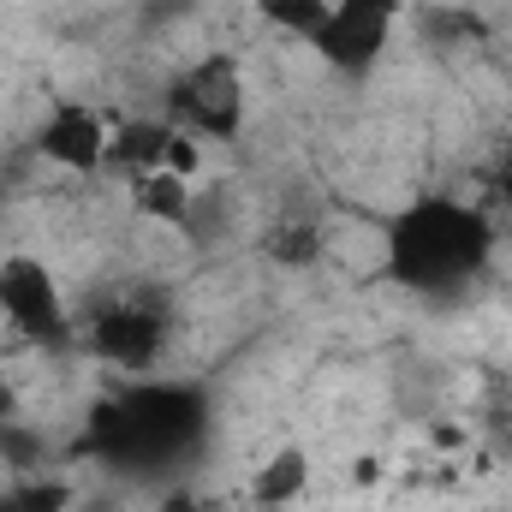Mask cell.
Returning a JSON list of instances; mask_svg holds the SVG:
<instances>
[{
  "mask_svg": "<svg viewBox=\"0 0 512 512\" xmlns=\"http://www.w3.org/2000/svg\"><path fill=\"white\" fill-rule=\"evenodd\" d=\"M209 435V393L191 382H137L96 399L84 453L126 483H161L197 459Z\"/></svg>",
  "mask_w": 512,
  "mask_h": 512,
  "instance_id": "cell-1",
  "label": "cell"
},
{
  "mask_svg": "<svg viewBox=\"0 0 512 512\" xmlns=\"http://www.w3.org/2000/svg\"><path fill=\"white\" fill-rule=\"evenodd\" d=\"M495 256V221L477 203L423 197L387 227V274L417 298H459Z\"/></svg>",
  "mask_w": 512,
  "mask_h": 512,
  "instance_id": "cell-2",
  "label": "cell"
},
{
  "mask_svg": "<svg viewBox=\"0 0 512 512\" xmlns=\"http://www.w3.org/2000/svg\"><path fill=\"white\" fill-rule=\"evenodd\" d=\"M90 352L108 358L114 370L143 376L161 352H167V334H173V304L161 286H114L102 304H90Z\"/></svg>",
  "mask_w": 512,
  "mask_h": 512,
  "instance_id": "cell-3",
  "label": "cell"
},
{
  "mask_svg": "<svg viewBox=\"0 0 512 512\" xmlns=\"http://www.w3.org/2000/svg\"><path fill=\"white\" fill-rule=\"evenodd\" d=\"M161 120L185 137H209V143H233L245 131V78L233 54H209L197 66H185L167 90H161Z\"/></svg>",
  "mask_w": 512,
  "mask_h": 512,
  "instance_id": "cell-4",
  "label": "cell"
},
{
  "mask_svg": "<svg viewBox=\"0 0 512 512\" xmlns=\"http://www.w3.org/2000/svg\"><path fill=\"white\" fill-rule=\"evenodd\" d=\"M0 316L18 328V340H30L42 352L72 346V304H66V292L42 256L18 251L0 262Z\"/></svg>",
  "mask_w": 512,
  "mask_h": 512,
  "instance_id": "cell-5",
  "label": "cell"
},
{
  "mask_svg": "<svg viewBox=\"0 0 512 512\" xmlns=\"http://www.w3.org/2000/svg\"><path fill=\"white\" fill-rule=\"evenodd\" d=\"M393 18H399V0H328V18L316 24L310 48H316V60L328 72L364 78L382 60L387 36H393Z\"/></svg>",
  "mask_w": 512,
  "mask_h": 512,
  "instance_id": "cell-6",
  "label": "cell"
},
{
  "mask_svg": "<svg viewBox=\"0 0 512 512\" xmlns=\"http://www.w3.org/2000/svg\"><path fill=\"white\" fill-rule=\"evenodd\" d=\"M30 149H36L42 161L66 167V173H102V167H108V120H102L96 108H84V102H60V108L36 126Z\"/></svg>",
  "mask_w": 512,
  "mask_h": 512,
  "instance_id": "cell-7",
  "label": "cell"
},
{
  "mask_svg": "<svg viewBox=\"0 0 512 512\" xmlns=\"http://www.w3.org/2000/svg\"><path fill=\"white\" fill-rule=\"evenodd\" d=\"M167 143H173V126L161 114H126V120H114V131H108V173H120L126 185L137 173H155L167 161Z\"/></svg>",
  "mask_w": 512,
  "mask_h": 512,
  "instance_id": "cell-8",
  "label": "cell"
},
{
  "mask_svg": "<svg viewBox=\"0 0 512 512\" xmlns=\"http://www.w3.org/2000/svg\"><path fill=\"white\" fill-rule=\"evenodd\" d=\"M304 489H310V453H304V447H280V453H268V459L256 465V477H251V501L256 507H268V512L304 501Z\"/></svg>",
  "mask_w": 512,
  "mask_h": 512,
  "instance_id": "cell-9",
  "label": "cell"
},
{
  "mask_svg": "<svg viewBox=\"0 0 512 512\" xmlns=\"http://www.w3.org/2000/svg\"><path fill=\"white\" fill-rule=\"evenodd\" d=\"M131 203H137V215L179 227V221H185V209H191V179H179V173H167V167L137 173V179H131Z\"/></svg>",
  "mask_w": 512,
  "mask_h": 512,
  "instance_id": "cell-10",
  "label": "cell"
},
{
  "mask_svg": "<svg viewBox=\"0 0 512 512\" xmlns=\"http://www.w3.org/2000/svg\"><path fill=\"white\" fill-rule=\"evenodd\" d=\"M227 221H233V203H227V191H191V209H185V221H179V233L191 239V245H221L227 239Z\"/></svg>",
  "mask_w": 512,
  "mask_h": 512,
  "instance_id": "cell-11",
  "label": "cell"
},
{
  "mask_svg": "<svg viewBox=\"0 0 512 512\" xmlns=\"http://www.w3.org/2000/svg\"><path fill=\"white\" fill-rule=\"evenodd\" d=\"M262 251L274 256V262H286V268H298V262H310V256L322 251V233H316L304 215H286V221L262 239Z\"/></svg>",
  "mask_w": 512,
  "mask_h": 512,
  "instance_id": "cell-12",
  "label": "cell"
},
{
  "mask_svg": "<svg viewBox=\"0 0 512 512\" xmlns=\"http://www.w3.org/2000/svg\"><path fill=\"white\" fill-rule=\"evenodd\" d=\"M256 12L274 24V30H286V36H316V24L328 18V0H256Z\"/></svg>",
  "mask_w": 512,
  "mask_h": 512,
  "instance_id": "cell-13",
  "label": "cell"
},
{
  "mask_svg": "<svg viewBox=\"0 0 512 512\" xmlns=\"http://www.w3.org/2000/svg\"><path fill=\"white\" fill-rule=\"evenodd\" d=\"M477 179H483V203H477V209H483V215H489V209H495V215H512V137L489 149V161H483Z\"/></svg>",
  "mask_w": 512,
  "mask_h": 512,
  "instance_id": "cell-14",
  "label": "cell"
},
{
  "mask_svg": "<svg viewBox=\"0 0 512 512\" xmlns=\"http://www.w3.org/2000/svg\"><path fill=\"white\" fill-rule=\"evenodd\" d=\"M0 512H72L66 483H12L0 489Z\"/></svg>",
  "mask_w": 512,
  "mask_h": 512,
  "instance_id": "cell-15",
  "label": "cell"
},
{
  "mask_svg": "<svg viewBox=\"0 0 512 512\" xmlns=\"http://www.w3.org/2000/svg\"><path fill=\"white\" fill-rule=\"evenodd\" d=\"M0 459H6L12 471H30V465L42 459V435L24 429V423H0Z\"/></svg>",
  "mask_w": 512,
  "mask_h": 512,
  "instance_id": "cell-16",
  "label": "cell"
},
{
  "mask_svg": "<svg viewBox=\"0 0 512 512\" xmlns=\"http://www.w3.org/2000/svg\"><path fill=\"white\" fill-rule=\"evenodd\" d=\"M155 512H209V501H197V495H185V489H167Z\"/></svg>",
  "mask_w": 512,
  "mask_h": 512,
  "instance_id": "cell-17",
  "label": "cell"
}]
</instances>
